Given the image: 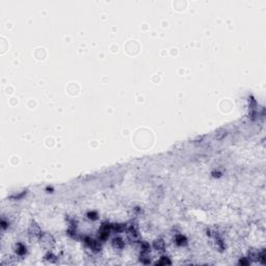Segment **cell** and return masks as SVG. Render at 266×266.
Listing matches in <instances>:
<instances>
[{
    "instance_id": "cell-11",
    "label": "cell",
    "mask_w": 266,
    "mask_h": 266,
    "mask_svg": "<svg viewBox=\"0 0 266 266\" xmlns=\"http://www.w3.org/2000/svg\"><path fill=\"white\" fill-rule=\"evenodd\" d=\"M16 252H17V254L19 255V256H23V255H25L26 253V247L24 246L23 244H21V243H18Z\"/></svg>"
},
{
    "instance_id": "cell-6",
    "label": "cell",
    "mask_w": 266,
    "mask_h": 266,
    "mask_svg": "<svg viewBox=\"0 0 266 266\" xmlns=\"http://www.w3.org/2000/svg\"><path fill=\"white\" fill-rule=\"evenodd\" d=\"M139 260L144 264H149L151 262V257L149 254V251H141V256H139Z\"/></svg>"
},
{
    "instance_id": "cell-14",
    "label": "cell",
    "mask_w": 266,
    "mask_h": 266,
    "mask_svg": "<svg viewBox=\"0 0 266 266\" xmlns=\"http://www.w3.org/2000/svg\"><path fill=\"white\" fill-rule=\"evenodd\" d=\"M45 258H46V260L50 261V262H55V256H54L53 254L51 253H48L45 256Z\"/></svg>"
},
{
    "instance_id": "cell-1",
    "label": "cell",
    "mask_w": 266,
    "mask_h": 266,
    "mask_svg": "<svg viewBox=\"0 0 266 266\" xmlns=\"http://www.w3.org/2000/svg\"><path fill=\"white\" fill-rule=\"evenodd\" d=\"M40 242H41V245L47 249H52L54 244H55L54 237L50 233H43L40 237Z\"/></svg>"
},
{
    "instance_id": "cell-7",
    "label": "cell",
    "mask_w": 266,
    "mask_h": 266,
    "mask_svg": "<svg viewBox=\"0 0 266 266\" xmlns=\"http://www.w3.org/2000/svg\"><path fill=\"white\" fill-rule=\"evenodd\" d=\"M155 249H157L158 252H164L165 251V243L162 239H157L154 241V244H153Z\"/></svg>"
},
{
    "instance_id": "cell-8",
    "label": "cell",
    "mask_w": 266,
    "mask_h": 266,
    "mask_svg": "<svg viewBox=\"0 0 266 266\" xmlns=\"http://www.w3.org/2000/svg\"><path fill=\"white\" fill-rule=\"evenodd\" d=\"M124 245H125V243H124V241L122 238L116 237V238H113V239H112V246H113L114 249H122L124 247Z\"/></svg>"
},
{
    "instance_id": "cell-3",
    "label": "cell",
    "mask_w": 266,
    "mask_h": 266,
    "mask_svg": "<svg viewBox=\"0 0 266 266\" xmlns=\"http://www.w3.org/2000/svg\"><path fill=\"white\" fill-rule=\"evenodd\" d=\"M84 242L87 246L89 247L91 249H93L94 252H99L101 251V243L99 241L92 239L91 237H85L84 238Z\"/></svg>"
},
{
    "instance_id": "cell-12",
    "label": "cell",
    "mask_w": 266,
    "mask_h": 266,
    "mask_svg": "<svg viewBox=\"0 0 266 266\" xmlns=\"http://www.w3.org/2000/svg\"><path fill=\"white\" fill-rule=\"evenodd\" d=\"M176 243H177L178 245H183L186 243V238L184 237L183 235H178L177 237H176Z\"/></svg>"
},
{
    "instance_id": "cell-2",
    "label": "cell",
    "mask_w": 266,
    "mask_h": 266,
    "mask_svg": "<svg viewBox=\"0 0 266 266\" xmlns=\"http://www.w3.org/2000/svg\"><path fill=\"white\" fill-rule=\"evenodd\" d=\"M126 231H127V235L128 238L130 240L133 241V242H136L138 241L139 238V234H138V230H137V227L135 225H129V226L126 227Z\"/></svg>"
},
{
    "instance_id": "cell-16",
    "label": "cell",
    "mask_w": 266,
    "mask_h": 266,
    "mask_svg": "<svg viewBox=\"0 0 266 266\" xmlns=\"http://www.w3.org/2000/svg\"><path fill=\"white\" fill-rule=\"evenodd\" d=\"M249 261H245V260H240V264H249Z\"/></svg>"
},
{
    "instance_id": "cell-10",
    "label": "cell",
    "mask_w": 266,
    "mask_h": 266,
    "mask_svg": "<svg viewBox=\"0 0 266 266\" xmlns=\"http://www.w3.org/2000/svg\"><path fill=\"white\" fill-rule=\"evenodd\" d=\"M111 229L113 231H116V233H122V232H124L126 230V226L123 224H114L111 225Z\"/></svg>"
},
{
    "instance_id": "cell-5",
    "label": "cell",
    "mask_w": 266,
    "mask_h": 266,
    "mask_svg": "<svg viewBox=\"0 0 266 266\" xmlns=\"http://www.w3.org/2000/svg\"><path fill=\"white\" fill-rule=\"evenodd\" d=\"M29 234H30L31 236H33V237H38L40 238L41 235H42V230H41V228L39 225L37 224L35 222H32L30 225V227H29V230H28Z\"/></svg>"
},
{
    "instance_id": "cell-13",
    "label": "cell",
    "mask_w": 266,
    "mask_h": 266,
    "mask_svg": "<svg viewBox=\"0 0 266 266\" xmlns=\"http://www.w3.org/2000/svg\"><path fill=\"white\" fill-rule=\"evenodd\" d=\"M156 264H158V265H162V264H163V265L171 264V261H170V259H168V257H162V258L160 259V260L156 263Z\"/></svg>"
},
{
    "instance_id": "cell-9",
    "label": "cell",
    "mask_w": 266,
    "mask_h": 266,
    "mask_svg": "<svg viewBox=\"0 0 266 266\" xmlns=\"http://www.w3.org/2000/svg\"><path fill=\"white\" fill-rule=\"evenodd\" d=\"M227 131L226 130H224V129H220V130H218V131H216L215 132V135H214V138L215 139H217V141H222V139H224L225 137L227 136Z\"/></svg>"
},
{
    "instance_id": "cell-4",
    "label": "cell",
    "mask_w": 266,
    "mask_h": 266,
    "mask_svg": "<svg viewBox=\"0 0 266 266\" xmlns=\"http://www.w3.org/2000/svg\"><path fill=\"white\" fill-rule=\"evenodd\" d=\"M111 225L110 224H103L101 230L99 231V238L101 240H106L109 236V232L111 231Z\"/></svg>"
},
{
    "instance_id": "cell-15",
    "label": "cell",
    "mask_w": 266,
    "mask_h": 266,
    "mask_svg": "<svg viewBox=\"0 0 266 266\" xmlns=\"http://www.w3.org/2000/svg\"><path fill=\"white\" fill-rule=\"evenodd\" d=\"M87 217L91 218V219H96V218H97V213L96 212H89V213H87Z\"/></svg>"
}]
</instances>
